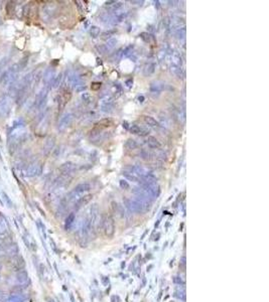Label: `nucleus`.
<instances>
[{
	"label": "nucleus",
	"instance_id": "obj_1",
	"mask_svg": "<svg viewBox=\"0 0 269 302\" xmlns=\"http://www.w3.org/2000/svg\"><path fill=\"white\" fill-rule=\"evenodd\" d=\"M104 134L99 128H94L93 130H91L89 132V139L91 140V142L96 143V142H100V141L103 140Z\"/></svg>",
	"mask_w": 269,
	"mask_h": 302
},
{
	"label": "nucleus",
	"instance_id": "obj_2",
	"mask_svg": "<svg viewBox=\"0 0 269 302\" xmlns=\"http://www.w3.org/2000/svg\"><path fill=\"white\" fill-rule=\"evenodd\" d=\"M129 131L130 133L134 134V135H139V136H147L148 133H149V130L143 128V127H140L138 125H132L131 127H129Z\"/></svg>",
	"mask_w": 269,
	"mask_h": 302
},
{
	"label": "nucleus",
	"instance_id": "obj_3",
	"mask_svg": "<svg viewBox=\"0 0 269 302\" xmlns=\"http://www.w3.org/2000/svg\"><path fill=\"white\" fill-rule=\"evenodd\" d=\"M13 268H14V270L15 271H21V270H23L24 267H25V261L24 259L21 256H15V258H14V261H13Z\"/></svg>",
	"mask_w": 269,
	"mask_h": 302
},
{
	"label": "nucleus",
	"instance_id": "obj_4",
	"mask_svg": "<svg viewBox=\"0 0 269 302\" xmlns=\"http://www.w3.org/2000/svg\"><path fill=\"white\" fill-rule=\"evenodd\" d=\"M16 281L18 284L20 285H24L28 282V274L25 270H21L18 271L16 274Z\"/></svg>",
	"mask_w": 269,
	"mask_h": 302
},
{
	"label": "nucleus",
	"instance_id": "obj_5",
	"mask_svg": "<svg viewBox=\"0 0 269 302\" xmlns=\"http://www.w3.org/2000/svg\"><path fill=\"white\" fill-rule=\"evenodd\" d=\"M113 125V120L110 118H105V119H101L100 121H98L95 123V128H99V129H104V128H108Z\"/></svg>",
	"mask_w": 269,
	"mask_h": 302
},
{
	"label": "nucleus",
	"instance_id": "obj_6",
	"mask_svg": "<svg viewBox=\"0 0 269 302\" xmlns=\"http://www.w3.org/2000/svg\"><path fill=\"white\" fill-rule=\"evenodd\" d=\"M164 83L161 81H154L150 85V92L151 93H160L164 89Z\"/></svg>",
	"mask_w": 269,
	"mask_h": 302
},
{
	"label": "nucleus",
	"instance_id": "obj_7",
	"mask_svg": "<svg viewBox=\"0 0 269 302\" xmlns=\"http://www.w3.org/2000/svg\"><path fill=\"white\" fill-rule=\"evenodd\" d=\"M140 37L142 38V41H145L146 43H150L151 45H156V39H155L153 34L148 33V32H141V33H140Z\"/></svg>",
	"mask_w": 269,
	"mask_h": 302
},
{
	"label": "nucleus",
	"instance_id": "obj_8",
	"mask_svg": "<svg viewBox=\"0 0 269 302\" xmlns=\"http://www.w3.org/2000/svg\"><path fill=\"white\" fill-rule=\"evenodd\" d=\"M18 252H19V248H18L17 244H11V245L7 246V248L5 250L6 255H7V256H9V257L17 256Z\"/></svg>",
	"mask_w": 269,
	"mask_h": 302
},
{
	"label": "nucleus",
	"instance_id": "obj_9",
	"mask_svg": "<svg viewBox=\"0 0 269 302\" xmlns=\"http://www.w3.org/2000/svg\"><path fill=\"white\" fill-rule=\"evenodd\" d=\"M122 5H123L122 2H119V1H107L106 3H105L106 8L108 10H110V11H113V12H116V10L121 8Z\"/></svg>",
	"mask_w": 269,
	"mask_h": 302
},
{
	"label": "nucleus",
	"instance_id": "obj_10",
	"mask_svg": "<svg viewBox=\"0 0 269 302\" xmlns=\"http://www.w3.org/2000/svg\"><path fill=\"white\" fill-rule=\"evenodd\" d=\"M146 143H147L148 146H149L150 148H152V149H159L161 147L160 142H159V141L153 136H148L147 140H146Z\"/></svg>",
	"mask_w": 269,
	"mask_h": 302
},
{
	"label": "nucleus",
	"instance_id": "obj_11",
	"mask_svg": "<svg viewBox=\"0 0 269 302\" xmlns=\"http://www.w3.org/2000/svg\"><path fill=\"white\" fill-rule=\"evenodd\" d=\"M142 120H143V122L145 123V124L148 125V126H150V127H157V126H159V123L156 121V120L153 117H151V116L143 115L142 116Z\"/></svg>",
	"mask_w": 269,
	"mask_h": 302
},
{
	"label": "nucleus",
	"instance_id": "obj_12",
	"mask_svg": "<svg viewBox=\"0 0 269 302\" xmlns=\"http://www.w3.org/2000/svg\"><path fill=\"white\" fill-rule=\"evenodd\" d=\"M73 121V115L72 114H67L65 115L63 118H61V122H60V128H65V127L69 126Z\"/></svg>",
	"mask_w": 269,
	"mask_h": 302
},
{
	"label": "nucleus",
	"instance_id": "obj_13",
	"mask_svg": "<svg viewBox=\"0 0 269 302\" xmlns=\"http://www.w3.org/2000/svg\"><path fill=\"white\" fill-rule=\"evenodd\" d=\"M155 72V64L153 63H148L144 65L143 68V74L144 76H150Z\"/></svg>",
	"mask_w": 269,
	"mask_h": 302
},
{
	"label": "nucleus",
	"instance_id": "obj_14",
	"mask_svg": "<svg viewBox=\"0 0 269 302\" xmlns=\"http://www.w3.org/2000/svg\"><path fill=\"white\" fill-rule=\"evenodd\" d=\"M76 168V165L74 164V163H72V162H66V163H64L63 165H61V172H64V173H70L71 171H73Z\"/></svg>",
	"mask_w": 269,
	"mask_h": 302
},
{
	"label": "nucleus",
	"instance_id": "obj_15",
	"mask_svg": "<svg viewBox=\"0 0 269 302\" xmlns=\"http://www.w3.org/2000/svg\"><path fill=\"white\" fill-rule=\"evenodd\" d=\"M170 72H172V74L176 76V77L179 78V79H183L184 78V73H183V70L180 69V67H177V65H170Z\"/></svg>",
	"mask_w": 269,
	"mask_h": 302
},
{
	"label": "nucleus",
	"instance_id": "obj_16",
	"mask_svg": "<svg viewBox=\"0 0 269 302\" xmlns=\"http://www.w3.org/2000/svg\"><path fill=\"white\" fill-rule=\"evenodd\" d=\"M141 178H142V180L145 182V184L156 183V181H157V179H156V177H155L154 175H152V174H150V173L145 174V175L141 176Z\"/></svg>",
	"mask_w": 269,
	"mask_h": 302
},
{
	"label": "nucleus",
	"instance_id": "obj_17",
	"mask_svg": "<svg viewBox=\"0 0 269 302\" xmlns=\"http://www.w3.org/2000/svg\"><path fill=\"white\" fill-rule=\"evenodd\" d=\"M90 188H91V186L89 183H81L75 188V192H77V194H82V192L89 191Z\"/></svg>",
	"mask_w": 269,
	"mask_h": 302
},
{
	"label": "nucleus",
	"instance_id": "obj_18",
	"mask_svg": "<svg viewBox=\"0 0 269 302\" xmlns=\"http://www.w3.org/2000/svg\"><path fill=\"white\" fill-rule=\"evenodd\" d=\"M124 148L126 150H134V149L137 148V143L135 140L133 139H128L124 143Z\"/></svg>",
	"mask_w": 269,
	"mask_h": 302
},
{
	"label": "nucleus",
	"instance_id": "obj_19",
	"mask_svg": "<svg viewBox=\"0 0 269 302\" xmlns=\"http://www.w3.org/2000/svg\"><path fill=\"white\" fill-rule=\"evenodd\" d=\"M123 175H124L127 179L131 180V181H139V177H138L135 173H133L132 171H128V170H124L123 171Z\"/></svg>",
	"mask_w": 269,
	"mask_h": 302
},
{
	"label": "nucleus",
	"instance_id": "obj_20",
	"mask_svg": "<svg viewBox=\"0 0 269 302\" xmlns=\"http://www.w3.org/2000/svg\"><path fill=\"white\" fill-rule=\"evenodd\" d=\"M81 98H82L83 102H84V103L87 104V105L92 104L93 102H94V97L91 95L90 93H84V94H82Z\"/></svg>",
	"mask_w": 269,
	"mask_h": 302
},
{
	"label": "nucleus",
	"instance_id": "obj_21",
	"mask_svg": "<svg viewBox=\"0 0 269 302\" xmlns=\"http://www.w3.org/2000/svg\"><path fill=\"white\" fill-rule=\"evenodd\" d=\"M115 30H107V31H104V32H102V33L100 34V37L101 39H103V41H109V39H111L112 38V36H113V34L115 33Z\"/></svg>",
	"mask_w": 269,
	"mask_h": 302
},
{
	"label": "nucleus",
	"instance_id": "obj_22",
	"mask_svg": "<svg viewBox=\"0 0 269 302\" xmlns=\"http://www.w3.org/2000/svg\"><path fill=\"white\" fill-rule=\"evenodd\" d=\"M181 57H180V53H174L172 54V65H177V67H180L181 65Z\"/></svg>",
	"mask_w": 269,
	"mask_h": 302
},
{
	"label": "nucleus",
	"instance_id": "obj_23",
	"mask_svg": "<svg viewBox=\"0 0 269 302\" xmlns=\"http://www.w3.org/2000/svg\"><path fill=\"white\" fill-rule=\"evenodd\" d=\"M90 35L92 36L93 38H96L100 35V28L95 25H92L90 27Z\"/></svg>",
	"mask_w": 269,
	"mask_h": 302
},
{
	"label": "nucleus",
	"instance_id": "obj_24",
	"mask_svg": "<svg viewBox=\"0 0 269 302\" xmlns=\"http://www.w3.org/2000/svg\"><path fill=\"white\" fill-rule=\"evenodd\" d=\"M7 232V224L4 219L0 220V235H4Z\"/></svg>",
	"mask_w": 269,
	"mask_h": 302
},
{
	"label": "nucleus",
	"instance_id": "obj_25",
	"mask_svg": "<svg viewBox=\"0 0 269 302\" xmlns=\"http://www.w3.org/2000/svg\"><path fill=\"white\" fill-rule=\"evenodd\" d=\"M7 302H24L23 298L19 295H11L9 298H7Z\"/></svg>",
	"mask_w": 269,
	"mask_h": 302
},
{
	"label": "nucleus",
	"instance_id": "obj_26",
	"mask_svg": "<svg viewBox=\"0 0 269 302\" xmlns=\"http://www.w3.org/2000/svg\"><path fill=\"white\" fill-rule=\"evenodd\" d=\"M92 198H93V195H92V194H88V195H86V196H84V198H82L81 199H80L79 202H78V205H80V206L86 205V203H88V202L91 201V199H92Z\"/></svg>",
	"mask_w": 269,
	"mask_h": 302
},
{
	"label": "nucleus",
	"instance_id": "obj_27",
	"mask_svg": "<svg viewBox=\"0 0 269 302\" xmlns=\"http://www.w3.org/2000/svg\"><path fill=\"white\" fill-rule=\"evenodd\" d=\"M116 43H117V39H115V38H111V39H109V41H107L106 42V45H105V46L108 49V50H110L114 48V46L116 45Z\"/></svg>",
	"mask_w": 269,
	"mask_h": 302
},
{
	"label": "nucleus",
	"instance_id": "obj_28",
	"mask_svg": "<svg viewBox=\"0 0 269 302\" xmlns=\"http://www.w3.org/2000/svg\"><path fill=\"white\" fill-rule=\"evenodd\" d=\"M96 49H97L98 53H99L100 54H106V53L109 52V50H108V49L106 48V46H105V45H97V46H96Z\"/></svg>",
	"mask_w": 269,
	"mask_h": 302
},
{
	"label": "nucleus",
	"instance_id": "obj_29",
	"mask_svg": "<svg viewBox=\"0 0 269 302\" xmlns=\"http://www.w3.org/2000/svg\"><path fill=\"white\" fill-rule=\"evenodd\" d=\"M119 184H120V186H121V188H123V190H128L129 188V183L127 182L126 180L124 179H121L119 181Z\"/></svg>",
	"mask_w": 269,
	"mask_h": 302
},
{
	"label": "nucleus",
	"instance_id": "obj_30",
	"mask_svg": "<svg viewBox=\"0 0 269 302\" xmlns=\"http://www.w3.org/2000/svg\"><path fill=\"white\" fill-rule=\"evenodd\" d=\"M140 156L142 157L143 159H149L150 158V153H148L147 151H145V150H142L141 151V153H140Z\"/></svg>",
	"mask_w": 269,
	"mask_h": 302
},
{
	"label": "nucleus",
	"instance_id": "obj_31",
	"mask_svg": "<svg viewBox=\"0 0 269 302\" xmlns=\"http://www.w3.org/2000/svg\"><path fill=\"white\" fill-rule=\"evenodd\" d=\"M91 88H92V90H94V91L99 90V89L101 88V83H99V82H95V83H93V84H92V86H91Z\"/></svg>",
	"mask_w": 269,
	"mask_h": 302
},
{
	"label": "nucleus",
	"instance_id": "obj_32",
	"mask_svg": "<svg viewBox=\"0 0 269 302\" xmlns=\"http://www.w3.org/2000/svg\"><path fill=\"white\" fill-rule=\"evenodd\" d=\"M7 299V293L4 292V291H1L0 290V302L4 301Z\"/></svg>",
	"mask_w": 269,
	"mask_h": 302
},
{
	"label": "nucleus",
	"instance_id": "obj_33",
	"mask_svg": "<svg viewBox=\"0 0 269 302\" xmlns=\"http://www.w3.org/2000/svg\"><path fill=\"white\" fill-rule=\"evenodd\" d=\"M73 221H74V214H70V216L68 217V219H67V221H66V225H67V226L71 225Z\"/></svg>",
	"mask_w": 269,
	"mask_h": 302
},
{
	"label": "nucleus",
	"instance_id": "obj_34",
	"mask_svg": "<svg viewBox=\"0 0 269 302\" xmlns=\"http://www.w3.org/2000/svg\"><path fill=\"white\" fill-rule=\"evenodd\" d=\"M3 196H4L5 201H6V202H7V203H8V205H9V206H12V202L10 201V198H8V196L6 195V194H5V192H3Z\"/></svg>",
	"mask_w": 269,
	"mask_h": 302
},
{
	"label": "nucleus",
	"instance_id": "obj_35",
	"mask_svg": "<svg viewBox=\"0 0 269 302\" xmlns=\"http://www.w3.org/2000/svg\"><path fill=\"white\" fill-rule=\"evenodd\" d=\"M122 126H123V128H125V129H128V130H129V124H128V122H127V121H123Z\"/></svg>",
	"mask_w": 269,
	"mask_h": 302
},
{
	"label": "nucleus",
	"instance_id": "obj_36",
	"mask_svg": "<svg viewBox=\"0 0 269 302\" xmlns=\"http://www.w3.org/2000/svg\"><path fill=\"white\" fill-rule=\"evenodd\" d=\"M61 76H59V77H57V80H56V82H54V86H59V83L61 82Z\"/></svg>",
	"mask_w": 269,
	"mask_h": 302
},
{
	"label": "nucleus",
	"instance_id": "obj_37",
	"mask_svg": "<svg viewBox=\"0 0 269 302\" xmlns=\"http://www.w3.org/2000/svg\"><path fill=\"white\" fill-rule=\"evenodd\" d=\"M132 83H133V81H132V80H127L125 84H126V86H127V87H131Z\"/></svg>",
	"mask_w": 269,
	"mask_h": 302
},
{
	"label": "nucleus",
	"instance_id": "obj_38",
	"mask_svg": "<svg viewBox=\"0 0 269 302\" xmlns=\"http://www.w3.org/2000/svg\"><path fill=\"white\" fill-rule=\"evenodd\" d=\"M131 3H137V5H142L144 1H131Z\"/></svg>",
	"mask_w": 269,
	"mask_h": 302
},
{
	"label": "nucleus",
	"instance_id": "obj_39",
	"mask_svg": "<svg viewBox=\"0 0 269 302\" xmlns=\"http://www.w3.org/2000/svg\"><path fill=\"white\" fill-rule=\"evenodd\" d=\"M138 101H139L140 103H142V102L144 101V97L143 96H139V97H138Z\"/></svg>",
	"mask_w": 269,
	"mask_h": 302
},
{
	"label": "nucleus",
	"instance_id": "obj_40",
	"mask_svg": "<svg viewBox=\"0 0 269 302\" xmlns=\"http://www.w3.org/2000/svg\"><path fill=\"white\" fill-rule=\"evenodd\" d=\"M0 203H1V205L3 206V202H2V201H1V198H0Z\"/></svg>",
	"mask_w": 269,
	"mask_h": 302
},
{
	"label": "nucleus",
	"instance_id": "obj_41",
	"mask_svg": "<svg viewBox=\"0 0 269 302\" xmlns=\"http://www.w3.org/2000/svg\"><path fill=\"white\" fill-rule=\"evenodd\" d=\"M49 302H53V301L52 299H49Z\"/></svg>",
	"mask_w": 269,
	"mask_h": 302
}]
</instances>
